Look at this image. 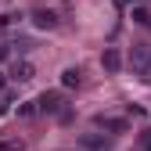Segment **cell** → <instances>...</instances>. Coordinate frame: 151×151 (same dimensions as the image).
Listing matches in <instances>:
<instances>
[{"instance_id":"obj_1","label":"cell","mask_w":151,"mask_h":151,"mask_svg":"<svg viewBox=\"0 0 151 151\" xmlns=\"http://www.w3.org/2000/svg\"><path fill=\"white\" fill-rule=\"evenodd\" d=\"M14 79H32V65H29V61L14 65Z\"/></svg>"},{"instance_id":"obj_6","label":"cell","mask_w":151,"mask_h":151,"mask_svg":"<svg viewBox=\"0 0 151 151\" xmlns=\"http://www.w3.org/2000/svg\"><path fill=\"white\" fill-rule=\"evenodd\" d=\"M140 144H144V151H151V129L144 133V140H140Z\"/></svg>"},{"instance_id":"obj_4","label":"cell","mask_w":151,"mask_h":151,"mask_svg":"<svg viewBox=\"0 0 151 151\" xmlns=\"http://www.w3.org/2000/svg\"><path fill=\"white\" fill-rule=\"evenodd\" d=\"M40 108H47V111H54V108H58V97H54V93H50V97H40Z\"/></svg>"},{"instance_id":"obj_2","label":"cell","mask_w":151,"mask_h":151,"mask_svg":"<svg viewBox=\"0 0 151 151\" xmlns=\"http://www.w3.org/2000/svg\"><path fill=\"white\" fill-rule=\"evenodd\" d=\"M101 61H104V68H108V72H115V68H119V54H115V50H108Z\"/></svg>"},{"instance_id":"obj_5","label":"cell","mask_w":151,"mask_h":151,"mask_svg":"<svg viewBox=\"0 0 151 151\" xmlns=\"http://www.w3.org/2000/svg\"><path fill=\"white\" fill-rule=\"evenodd\" d=\"M36 22H40V25H54V14H50V11H47V14L40 11V14H36Z\"/></svg>"},{"instance_id":"obj_3","label":"cell","mask_w":151,"mask_h":151,"mask_svg":"<svg viewBox=\"0 0 151 151\" xmlns=\"http://www.w3.org/2000/svg\"><path fill=\"white\" fill-rule=\"evenodd\" d=\"M61 83H65V86H76V83H79V68H68V72L61 76Z\"/></svg>"}]
</instances>
